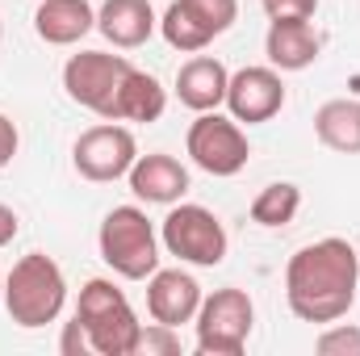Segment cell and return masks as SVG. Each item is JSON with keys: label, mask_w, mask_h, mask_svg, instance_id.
<instances>
[{"label": "cell", "mask_w": 360, "mask_h": 356, "mask_svg": "<svg viewBox=\"0 0 360 356\" xmlns=\"http://www.w3.org/2000/svg\"><path fill=\"white\" fill-rule=\"evenodd\" d=\"M264 4V13H269V21H289V17H314L319 13V0H260Z\"/></svg>", "instance_id": "cell-23"}, {"label": "cell", "mask_w": 360, "mask_h": 356, "mask_svg": "<svg viewBox=\"0 0 360 356\" xmlns=\"http://www.w3.org/2000/svg\"><path fill=\"white\" fill-rule=\"evenodd\" d=\"M68 306V276L46 252H25L4 276V310L17 327L38 331Z\"/></svg>", "instance_id": "cell-2"}, {"label": "cell", "mask_w": 360, "mask_h": 356, "mask_svg": "<svg viewBox=\"0 0 360 356\" xmlns=\"http://www.w3.org/2000/svg\"><path fill=\"white\" fill-rule=\"evenodd\" d=\"M184 147H188V160L210 177H239L252 160V143H248L243 122H235L231 113H218V109L197 113Z\"/></svg>", "instance_id": "cell-7"}, {"label": "cell", "mask_w": 360, "mask_h": 356, "mask_svg": "<svg viewBox=\"0 0 360 356\" xmlns=\"http://www.w3.org/2000/svg\"><path fill=\"white\" fill-rule=\"evenodd\" d=\"M314 352L319 356H360V327L331 323V327L314 340Z\"/></svg>", "instance_id": "cell-22"}, {"label": "cell", "mask_w": 360, "mask_h": 356, "mask_svg": "<svg viewBox=\"0 0 360 356\" xmlns=\"http://www.w3.org/2000/svg\"><path fill=\"white\" fill-rule=\"evenodd\" d=\"M164 109H168V89L151 72L130 68L122 76V84L113 89V96L105 101L101 117L105 122H143V126H151V122L164 117Z\"/></svg>", "instance_id": "cell-13"}, {"label": "cell", "mask_w": 360, "mask_h": 356, "mask_svg": "<svg viewBox=\"0 0 360 356\" xmlns=\"http://www.w3.org/2000/svg\"><path fill=\"white\" fill-rule=\"evenodd\" d=\"M193 327H197V352L243 356L248 340H252V327H256V306H252L248 289L222 285L210 298H201Z\"/></svg>", "instance_id": "cell-5"}, {"label": "cell", "mask_w": 360, "mask_h": 356, "mask_svg": "<svg viewBox=\"0 0 360 356\" xmlns=\"http://www.w3.org/2000/svg\"><path fill=\"white\" fill-rule=\"evenodd\" d=\"M360 256L340 235L297 248L285 265V298L302 323H340L356 306Z\"/></svg>", "instance_id": "cell-1"}, {"label": "cell", "mask_w": 360, "mask_h": 356, "mask_svg": "<svg viewBox=\"0 0 360 356\" xmlns=\"http://www.w3.org/2000/svg\"><path fill=\"white\" fill-rule=\"evenodd\" d=\"M160 17L151 8V0H105L96 8V30L117 46V51H134L155 34Z\"/></svg>", "instance_id": "cell-18"}, {"label": "cell", "mask_w": 360, "mask_h": 356, "mask_svg": "<svg viewBox=\"0 0 360 356\" xmlns=\"http://www.w3.org/2000/svg\"><path fill=\"white\" fill-rule=\"evenodd\" d=\"M92 30H96V8L89 0H38L34 8V34L46 46H76Z\"/></svg>", "instance_id": "cell-17"}, {"label": "cell", "mask_w": 360, "mask_h": 356, "mask_svg": "<svg viewBox=\"0 0 360 356\" xmlns=\"http://www.w3.org/2000/svg\"><path fill=\"white\" fill-rule=\"evenodd\" d=\"M0 42H4V25H0Z\"/></svg>", "instance_id": "cell-28"}, {"label": "cell", "mask_w": 360, "mask_h": 356, "mask_svg": "<svg viewBox=\"0 0 360 356\" xmlns=\"http://www.w3.org/2000/svg\"><path fill=\"white\" fill-rule=\"evenodd\" d=\"M226 109L235 122L260 126L285 109V80L276 68H239L226 84Z\"/></svg>", "instance_id": "cell-11"}, {"label": "cell", "mask_w": 360, "mask_h": 356, "mask_svg": "<svg viewBox=\"0 0 360 356\" xmlns=\"http://www.w3.org/2000/svg\"><path fill=\"white\" fill-rule=\"evenodd\" d=\"M134 356H180L176 327H168V323H147V327L139 331V348H134Z\"/></svg>", "instance_id": "cell-21"}, {"label": "cell", "mask_w": 360, "mask_h": 356, "mask_svg": "<svg viewBox=\"0 0 360 356\" xmlns=\"http://www.w3.org/2000/svg\"><path fill=\"white\" fill-rule=\"evenodd\" d=\"M134 63L126 55H109V51H80L63 63V89L76 105L92 109L101 117L105 101L113 96V89L122 84V76L130 72Z\"/></svg>", "instance_id": "cell-10"}, {"label": "cell", "mask_w": 360, "mask_h": 356, "mask_svg": "<svg viewBox=\"0 0 360 356\" xmlns=\"http://www.w3.org/2000/svg\"><path fill=\"white\" fill-rule=\"evenodd\" d=\"M226 84H231V72L214 55H193L176 72V96L193 113H210V109L226 105Z\"/></svg>", "instance_id": "cell-16"}, {"label": "cell", "mask_w": 360, "mask_h": 356, "mask_svg": "<svg viewBox=\"0 0 360 356\" xmlns=\"http://www.w3.org/2000/svg\"><path fill=\"white\" fill-rule=\"evenodd\" d=\"M0 298H4V276H0Z\"/></svg>", "instance_id": "cell-27"}, {"label": "cell", "mask_w": 360, "mask_h": 356, "mask_svg": "<svg viewBox=\"0 0 360 356\" xmlns=\"http://www.w3.org/2000/svg\"><path fill=\"white\" fill-rule=\"evenodd\" d=\"M160 243L168 248V256H176L180 265L197 268H218L226 260V227L218 222L214 210L197 205V201H176L160 227Z\"/></svg>", "instance_id": "cell-6"}, {"label": "cell", "mask_w": 360, "mask_h": 356, "mask_svg": "<svg viewBox=\"0 0 360 356\" xmlns=\"http://www.w3.org/2000/svg\"><path fill=\"white\" fill-rule=\"evenodd\" d=\"M17 231H21V218H17V210L0 201V248H8V243L17 239Z\"/></svg>", "instance_id": "cell-26"}, {"label": "cell", "mask_w": 360, "mask_h": 356, "mask_svg": "<svg viewBox=\"0 0 360 356\" xmlns=\"http://www.w3.org/2000/svg\"><path fill=\"white\" fill-rule=\"evenodd\" d=\"M314 134L327 151L340 155H360V101L335 96L314 109Z\"/></svg>", "instance_id": "cell-19"}, {"label": "cell", "mask_w": 360, "mask_h": 356, "mask_svg": "<svg viewBox=\"0 0 360 356\" xmlns=\"http://www.w3.org/2000/svg\"><path fill=\"white\" fill-rule=\"evenodd\" d=\"M239 17V0H172L160 17V34L180 55H201Z\"/></svg>", "instance_id": "cell-8"}, {"label": "cell", "mask_w": 360, "mask_h": 356, "mask_svg": "<svg viewBox=\"0 0 360 356\" xmlns=\"http://www.w3.org/2000/svg\"><path fill=\"white\" fill-rule=\"evenodd\" d=\"M59 352L63 356H92L89 331L80 327V319L72 314V323H63V336H59Z\"/></svg>", "instance_id": "cell-24"}, {"label": "cell", "mask_w": 360, "mask_h": 356, "mask_svg": "<svg viewBox=\"0 0 360 356\" xmlns=\"http://www.w3.org/2000/svg\"><path fill=\"white\" fill-rule=\"evenodd\" d=\"M126 180H130V193L147 205H176L188 193V168L176 155H164V151L139 155L134 168L126 172Z\"/></svg>", "instance_id": "cell-14"}, {"label": "cell", "mask_w": 360, "mask_h": 356, "mask_svg": "<svg viewBox=\"0 0 360 356\" xmlns=\"http://www.w3.org/2000/svg\"><path fill=\"white\" fill-rule=\"evenodd\" d=\"M297 210H302V189L293 180H272L252 201V222L276 231V227H289L297 218Z\"/></svg>", "instance_id": "cell-20"}, {"label": "cell", "mask_w": 360, "mask_h": 356, "mask_svg": "<svg viewBox=\"0 0 360 356\" xmlns=\"http://www.w3.org/2000/svg\"><path fill=\"white\" fill-rule=\"evenodd\" d=\"M323 42H319V30L306 21V17H289V21H269V34H264V55L276 72H306L314 59H319Z\"/></svg>", "instance_id": "cell-15"}, {"label": "cell", "mask_w": 360, "mask_h": 356, "mask_svg": "<svg viewBox=\"0 0 360 356\" xmlns=\"http://www.w3.org/2000/svg\"><path fill=\"white\" fill-rule=\"evenodd\" d=\"M201 285L193 272L184 268H155L147 276V314L151 323H168V327H184L197 319L201 306Z\"/></svg>", "instance_id": "cell-12"}, {"label": "cell", "mask_w": 360, "mask_h": 356, "mask_svg": "<svg viewBox=\"0 0 360 356\" xmlns=\"http://www.w3.org/2000/svg\"><path fill=\"white\" fill-rule=\"evenodd\" d=\"M17 147H21V134H17L13 117H4V113H0V168H8V164H13Z\"/></svg>", "instance_id": "cell-25"}, {"label": "cell", "mask_w": 360, "mask_h": 356, "mask_svg": "<svg viewBox=\"0 0 360 356\" xmlns=\"http://www.w3.org/2000/svg\"><path fill=\"white\" fill-rule=\"evenodd\" d=\"M139 160V143L134 134L122 126V122H101V126H89L76 147H72V164L76 172L92 184H109V180H122Z\"/></svg>", "instance_id": "cell-9"}, {"label": "cell", "mask_w": 360, "mask_h": 356, "mask_svg": "<svg viewBox=\"0 0 360 356\" xmlns=\"http://www.w3.org/2000/svg\"><path fill=\"white\" fill-rule=\"evenodd\" d=\"M96 248L122 281H147L160 268V231L139 205H113L96 231Z\"/></svg>", "instance_id": "cell-4"}, {"label": "cell", "mask_w": 360, "mask_h": 356, "mask_svg": "<svg viewBox=\"0 0 360 356\" xmlns=\"http://www.w3.org/2000/svg\"><path fill=\"white\" fill-rule=\"evenodd\" d=\"M76 319H80V327L89 331V344H92L96 356H134L143 323H139L130 298H126L113 281L92 276L89 285L80 289Z\"/></svg>", "instance_id": "cell-3"}]
</instances>
